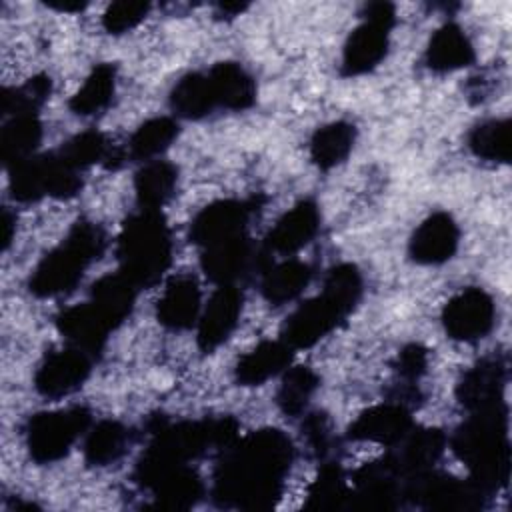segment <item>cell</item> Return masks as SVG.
<instances>
[{"mask_svg": "<svg viewBox=\"0 0 512 512\" xmlns=\"http://www.w3.org/2000/svg\"><path fill=\"white\" fill-rule=\"evenodd\" d=\"M150 4L148 2H132V0H120L106 8L102 16V26L108 34H124L132 28H136L148 14Z\"/></svg>", "mask_w": 512, "mask_h": 512, "instance_id": "obj_40", "label": "cell"}, {"mask_svg": "<svg viewBox=\"0 0 512 512\" xmlns=\"http://www.w3.org/2000/svg\"><path fill=\"white\" fill-rule=\"evenodd\" d=\"M350 500V488L338 462L322 464L316 480L308 488V508H340Z\"/></svg>", "mask_w": 512, "mask_h": 512, "instance_id": "obj_38", "label": "cell"}, {"mask_svg": "<svg viewBox=\"0 0 512 512\" xmlns=\"http://www.w3.org/2000/svg\"><path fill=\"white\" fill-rule=\"evenodd\" d=\"M152 442L136 464L134 480L148 488L168 470L188 464L208 448H228L238 440V422L234 418H206L198 422L170 424L164 418L148 422Z\"/></svg>", "mask_w": 512, "mask_h": 512, "instance_id": "obj_2", "label": "cell"}, {"mask_svg": "<svg viewBox=\"0 0 512 512\" xmlns=\"http://www.w3.org/2000/svg\"><path fill=\"white\" fill-rule=\"evenodd\" d=\"M244 296L236 284H220L198 318V346L204 352L216 350L234 332L242 314Z\"/></svg>", "mask_w": 512, "mask_h": 512, "instance_id": "obj_15", "label": "cell"}, {"mask_svg": "<svg viewBox=\"0 0 512 512\" xmlns=\"http://www.w3.org/2000/svg\"><path fill=\"white\" fill-rule=\"evenodd\" d=\"M402 450L388 454V462L394 468V472L404 478L432 470L434 462L442 456L446 446V436L438 428H422L412 430L402 440Z\"/></svg>", "mask_w": 512, "mask_h": 512, "instance_id": "obj_22", "label": "cell"}, {"mask_svg": "<svg viewBox=\"0 0 512 512\" xmlns=\"http://www.w3.org/2000/svg\"><path fill=\"white\" fill-rule=\"evenodd\" d=\"M178 170L166 160H150L134 178V190L140 208L160 210L174 194Z\"/></svg>", "mask_w": 512, "mask_h": 512, "instance_id": "obj_30", "label": "cell"}, {"mask_svg": "<svg viewBox=\"0 0 512 512\" xmlns=\"http://www.w3.org/2000/svg\"><path fill=\"white\" fill-rule=\"evenodd\" d=\"M8 174L10 192L18 202H36L44 196L72 198L82 188L78 170L66 164L58 152L16 162Z\"/></svg>", "mask_w": 512, "mask_h": 512, "instance_id": "obj_7", "label": "cell"}, {"mask_svg": "<svg viewBox=\"0 0 512 512\" xmlns=\"http://www.w3.org/2000/svg\"><path fill=\"white\" fill-rule=\"evenodd\" d=\"M206 74L218 106L246 110L256 102V82L240 64L218 62Z\"/></svg>", "mask_w": 512, "mask_h": 512, "instance_id": "obj_25", "label": "cell"}, {"mask_svg": "<svg viewBox=\"0 0 512 512\" xmlns=\"http://www.w3.org/2000/svg\"><path fill=\"white\" fill-rule=\"evenodd\" d=\"M130 432L116 420H102L90 428L84 442V460L88 466H108L128 448Z\"/></svg>", "mask_w": 512, "mask_h": 512, "instance_id": "obj_33", "label": "cell"}, {"mask_svg": "<svg viewBox=\"0 0 512 512\" xmlns=\"http://www.w3.org/2000/svg\"><path fill=\"white\" fill-rule=\"evenodd\" d=\"M496 306L482 288H464L450 298L442 310V324L450 338L460 342L482 340L492 328Z\"/></svg>", "mask_w": 512, "mask_h": 512, "instance_id": "obj_12", "label": "cell"}, {"mask_svg": "<svg viewBox=\"0 0 512 512\" xmlns=\"http://www.w3.org/2000/svg\"><path fill=\"white\" fill-rule=\"evenodd\" d=\"M246 8H248L246 4H230V2L218 4V12H220V14H228V16H238V14H242Z\"/></svg>", "mask_w": 512, "mask_h": 512, "instance_id": "obj_45", "label": "cell"}, {"mask_svg": "<svg viewBox=\"0 0 512 512\" xmlns=\"http://www.w3.org/2000/svg\"><path fill=\"white\" fill-rule=\"evenodd\" d=\"M316 388H318V376L314 370H310L308 366L290 368L286 370L284 380L278 388L276 402L284 414L300 416L306 410L308 400L312 398Z\"/></svg>", "mask_w": 512, "mask_h": 512, "instance_id": "obj_37", "label": "cell"}, {"mask_svg": "<svg viewBox=\"0 0 512 512\" xmlns=\"http://www.w3.org/2000/svg\"><path fill=\"white\" fill-rule=\"evenodd\" d=\"M116 90V68L112 64H98L92 68L84 84L70 98L68 106L78 116H92L104 110Z\"/></svg>", "mask_w": 512, "mask_h": 512, "instance_id": "obj_34", "label": "cell"}, {"mask_svg": "<svg viewBox=\"0 0 512 512\" xmlns=\"http://www.w3.org/2000/svg\"><path fill=\"white\" fill-rule=\"evenodd\" d=\"M260 206L258 198L218 200L202 208L190 224V242L208 248L222 240L246 234L252 212Z\"/></svg>", "mask_w": 512, "mask_h": 512, "instance_id": "obj_13", "label": "cell"}, {"mask_svg": "<svg viewBox=\"0 0 512 512\" xmlns=\"http://www.w3.org/2000/svg\"><path fill=\"white\" fill-rule=\"evenodd\" d=\"M506 364L500 356H488L476 362L460 380L456 396L468 412H480L504 404Z\"/></svg>", "mask_w": 512, "mask_h": 512, "instance_id": "obj_16", "label": "cell"}, {"mask_svg": "<svg viewBox=\"0 0 512 512\" xmlns=\"http://www.w3.org/2000/svg\"><path fill=\"white\" fill-rule=\"evenodd\" d=\"M150 490L154 494V506L164 510H188L202 498L204 484L188 464H182L164 472Z\"/></svg>", "mask_w": 512, "mask_h": 512, "instance_id": "obj_26", "label": "cell"}, {"mask_svg": "<svg viewBox=\"0 0 512 512\" xmlns=\"http://www.w3.org/2000/svg\"><path fill=\"white\" fill-rule=\"evenodd\" d=\"M294 348L284 340H264L236 362L234 376L242 386H260L288 368Z\"/></svg>", "mask_w": 512, "mask_h": 512, "instance_id": "obj_23", "label": "cell"}, {"mask_svg": "<svg viewBox=\"0 0 512 512\" xmlns=\"http://www.w3.org/2000/svg\"><path fill=\"white\" fill-rule=\"evenodd\" d=\"M394 370L402 382H418L428 370V350L422 344L404 346L394 362Z\"/></svg>", "mask_w": 512, "mask_h": 512, "instance_id": "obj_41", "label": "cell"}, {"mask_svg": "<svg viewBox=\"0 0 512 512\" xmlns=\"http://www.w3.org/2000/svg\"><path fill=\"white\" fill-rule=\"evenodd\" d=\"M178 136V124L168 116L150 118L136 128L128 142V156L134 160H152L162 154Z\"/></svg>", "mask_w": 512, "mask_h": 512, "instance_id": "obj_35", "label": "cell"}, {"mask_svg": "<svg viewBox=\"0 0 512 512\" xmlns=\"http://www.w3.org/2000/svg\"><path fill=\"white\" fill-rule=\"evenodd\" d=\"M468 146L474 156L488 162H508L512 150L510 120H486L472 128L468 136Z\"/></svg>", "mask_w": 512, "mask_h": 512, "instance_id": "obj_36", "label": "cell"}, {"mask_svg": "<svg viewBox=\"0 0 512 512\" xmlns=\"http://www.w3.org/2000/svg\"><path fill=\"white\" fill-rule=\"evenodd\" d=\"M294 456L292 442L274 428H264L226 448L214 474L212 496L222 508L266 510L282 494L284 476Z\"/></svg>", "mask_w": 512, "mask_h": 512, "instance_id": "obj_1", "label": "cell"}, {"mask_svg": "<svg viewBox=\"0 0 512 512\" xmlns=\"http://www.w3.org/2000/svg\"><path fill=\"white\" fill-rule=\"evenodd\" d=\"M396 10L388 2H372L364 8V22L352 30L344 44L340 72L342 76H360L374 70L388 52L390 28Z\"/></svg>", "mask_w": 512, "mask_h": 512, "instance_id": "obj_9", "label": "cell"}, {"mask_svg": "<svg viewBox=\"0 0 512 512\" xmlns=\"http://www.w3.org/2000/svg\"><path fill=\"white\" fill-rule=\"evenodd\" d=\"M48 8L52 10H58V12H82L88 4L86 2H80V0H46L44 2Z\"/></svg>", "mask_w": 512, "mask_h": 512, "instance_id": "obj_43", "label": "cell"}, {"mask_svg": "<svg viewBox=\"0 0 512 512\" xmlns=\"http://www.w3.org/2000/svg\"><path fill=\"white\" fill-rule=\"evenodd\" d=\"M116 254L120 274L136 288H150L172 264V236L160 210L132 214L120 230Z\"/></svg>", "mask_w": 512, "mask_h": 512, "instance_id": "obj_5", "label": "cell"}, {"mask_svg": "<svg viewBox=\"0 0 512 512\" xmlns=\"http://www.w3.org/2000/svg\"><path fill=\"white\" fill-rule=\"evenodd\" d=\"M362 296V274L354 264H338L328 270L318 296L300 304L286 320L282 340L298 350L310 348L328 336L354 310Z\"/></svg>", "mask_w": 512, "mask_h": 512, "instance_id": "obj_3", "label": "cell"}, {"mask_svg": "<svg viewBox=\"0 0 512 512\" xmlns=\"http://www.w3.org/2000/svg\"><path fill=\"white\" fill-rule=\"evenodd\" d=\"M92 356L70 346L50 352L34 374L36 390L46 398H62L78 390L90 376Z\"/></svg>", "mask_w": 512, "mask_h": 512, "instance_id": "obj_14", "label": "cell"}, {"mask_svg": "<svg viewBox=\"0 0 512 512\" xmlns=\"http://www.w3.org/2000/svg\"><path fill=\"white\" fill-rule=\"evenodd\" d=\"M56 326L70 346L86 352L92 358L102 352L108 334L114 330L110 320L92 302L62 310L56 316Z\"/></svg>", "mask_w": 512, "mask_h": 512, "instance_id": "obj_18", "label": "cell"}, {"mask_svg": "<svg viewBox=\"0 0 512 512\" xmlns=\"http://www.w3.org/2000/svg\"><path fill=\"white\" fill-rule=\"evenodd\" d=\"M158 322L170 330H186L200 318V286L194 276H174L156 306Z\"/></svg>", "mask_w": 512, "mask_h": 512, "instance_id": "obj_21", "label": "cell"}, {"mask_svg": "<svg viewBox=\"0 0 512 512\" xmlns=\"http://www.w3.org/2000/svg\"><path fill=\"white\" fill-rule=\"evenodd\" d=\"M90 412L84 406L34 414L26 424V448L34 462L50 464L68 454L72 444L90 426Z\"/></svg>", "mask_w": 512, "mask_h": 512, "instance_id": "obj_8", "label": "cell"}, {"mask_svg": "<svg viewBox=\"0 0 512 512\" xmlns=\"http://www.w3.org/2000/svg\"><path fill=\"white\" fill-rule=\"evenodd\" d=\"M312 278V268L300 260H284L280 264H270L262 272V294L264 298L274 304L282 306L308 286Z\"/></svg>", "mask_w": 512, "mask_h": 512, "instance_id": "obj_28", "label": "cell"}, {"mask_svg": "<svg viewBox=\"0 0 512 512\" xmlns=\"http://www.w3.org/2000/svg\"><path fill=\"white\" fill-rule=\"evenodd\" d=\"M112 152H114V148L108 144L104 134H100L96 130H86V132L76 134L66 144H62V148L58 150V154L64 158V162L76 170L92 166L96 162L108 164Z\"/></svg>", "mask_w": 512, "mask_h": 512, "instance_id": "obj_39", "label": "cell"}, {"mask_svg": "<svg viewBox=\"0 0 512 512\" xmlns=\"http://www.w3.org/2000/svg\"><path fill=\"white\" fill-rule=\"evenodd\" d=\"M356 140V128L350 122L338 120L318 128L310 138V158L322 168L330 170L344 162L352 152Z\"/></svg>", "mask_w": 512, "mask_h": 512, "instance_id": "obj_31", "label": "cell"}, {"mask_svg": "<svg viewBox=\"0 0 512 512\" xmlns=\"http://www.w3.org/2000/svg\"><path fill=\"white\" fill-rule=\"evenodd\" d=\"M216 106L218 104L206 72H190L182 76L170 92V108L180 118L198 120L210 114Z\"/></svg>", "mask_w": 512, "mask_h": 512, "instance_id": "obj_29", "label": "cell"}, {"mask_svg": "<svg viewBox=\"0 0 512 512\" xmlns=\"http://www.w3.org/2000/svg\"><path fill=\"white\" fill-rule=\"evenodd\" d=\"M302 432L306 436V442L308 446L318 454V456H324L328 450H330V426H328V420L324 414L320 412H314V414H308L304 424H302Z\"/></svg>", "mask_w": 512, "mask_h": 512, "instance_id": "obj_42", "label": "cell"}, {"mask_svg": "<svg viewBox=\"0 0 512 512\" xmlns=\"http://www.w3.org/2000/svg\"><path fill=\"white\" fill-rule=\"evenodd\" d=\"M136 290L138 288L120 272L108 274V276H102L98 282H94L90 292L92 294L90 302L110 320L114 328H118L128 318L134 306Z\"/></svg>", "mask_w": 512, "mask_h": 512, "instance_id": "obj_32", "label": "cell"}, {"mask_svg": "<svg viewBox=\"0 0 512 512\" xmlns=\"http://www.w3.org/2000/svg\"><path fill=\"white\" fill-rule=\"evenodd\" d=\"M472 416L456 430L452 450L468 466L482 490L492 494L508 480V410L506 406L470 412Z\"/></svg>", "mask_w": 512, "mask_h": 512, "instance_id": "obj_4", "label": "cell"}, {"mask_svg": "<svg viewBox=\"0 0 512 512\" xmlns=\"http://www.w3.org/2000/svg\"><path fill=\"white\" fill-rule=\"evenodd\" d=\"M12 234H14V218L8 210L2 212V248L6 250L12 242Z\"/></svg>", "mask_w": 512, "mask_h": 512, "instance_id": "obj_44", "label": "cell"}, {"mask_svg": "<svg viewBox=\"0 0 512 512\" xmlns=\"http://www.w3.org/2000/svg\"><path fill=\"white\" fill-rule=\"evenodd\" d=\"M320 228V210L314 200H300L294 204L268 232L264 248L276 254H294L302 250Z\"/></svg>", "mask_w": 512, "mask_h": 512, "instance_id": "obj_20", "label": "cell"}, {"mask_svg": "<svg viewBox=\"0 0 512 512\" xmlns=\"http://www.w3.org/2000/svg\"><path fill=\"white\" fill-rule=\"evenodd\" d=\"M472 62H474V46L458 24L446 22L432 34L426 48V66L430 70L454 72L470 66Z\"/></svg>", "mask_w": 512, "mask_h": 512, "instance_id": "obj_24", "label": "cell"}, {"mask_svg": "<svg viewBox=\"0 0 512 512\" xmlns=\"http://www.w3.org/2000/svg\"><path fill=\"white\" fill-rule=\"evenodd\" d=\"M200 264L204 274L220 284H236V280L244 278L250 272H264L270 266L268 250L262 252L254 248L246 234L222 240L208 248H202Z\"/></svg>", "mask_w": 512, "mask_h": 512, "instance_id": "obj_11", "label": "cell"}, {"mask_svg": "<svg viewBox=\"0 0 512 512\" xmlns=\"http://www.w3.org/2000/svg\"><path fill=\"white\" fill-rule=\"evenodd\" d=\"M42 140V124L38 114H14L10 116L0 132V154L10 168L16 162H22L34 156Z\"/></svg>", "mask_w": 512, "mask_h": 512, "instance_id": "obj_27", "label": "cell"}, {"mask_svg": "<svg viewBox=\"0 0 512 512\" xmlns=\"http://www.w3.org/2000/svg\"><path fill=\"white\" fill-rule=\"evenodd\" d=\"M460 228L446 212H434L412 234L408 252L418 264H442L454 256Z\"/></svg>", "mask_w": 512, "mask_h": 512, "instance_id": "obj_19", "label": "cell"}, {"mask_svg": "<svg viewBox=\"0 0 512 512\" xmlns=\"http://www.w3.org/2000/svg\"><path fill=\"white\" fill-rule=\"evenodd\" d=\"M410 410L398 402L378 404L364 410L348 428V438L356 442H376L384 446L400 444L412 432Z\"/></svg>", "mask_w": 512, "mask_h": 512, "instance_id": "obj_17", "label": "cell"}, {"mask_svg": "<svg viewBox=\"0 0 512 512\" xmlns=\"http://www.w3.org/2000/svg\"><path fill=\"white\" fill-rule=\"evenodd\" d=\"M404 496L424 508L434 510H476L488 496L474 480H456L432 470L406 478Z\"/></svg>", "mask_w": 512, "mask_h": 512, "instance_id": "obj_10", "label": "cell"}, {"mask_svg": "<svg viewBox=\"0 0 512 512\" xmlns=\"http://www.w3.org/2000/svg\"><path fill=\"white\" fill-rule=\"evenodd\" d=\"M104 246V230L96 222L78 220L68 236L34 268L28 290L38 298L70 292L84 276V270L100 258Z\"/></svg>", "mask_w": 512, "mask_h": 512, "instance_id": "obj_6", "label": "cell"}]
</instances>
